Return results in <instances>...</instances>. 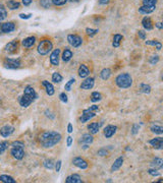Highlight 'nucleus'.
<instances>
[{"label":"nucleus","instance_id":"nucleus-23","mask_svg":"<svg viewBox=\"0 0 163 183\" xmlns=\"http://www.w3.org/2000/svg\"><path fill=\"white\" fill-rule=\"evenodd\" d=\"M16 49H18V41H12V42L8 43V44L5 46L4 50L8 52V53H13Z\"/></svg>","mask_w":163,"mask_h":183},{"label":"nucleus","instance_id":"nucleus-30","mask_svg":"<svg viewBox=\"0 0 163 183\" xmlns=\"http://www.w3.org/2000/svg\"><path fill=\"white\" fill-rule=\"evenodd\" d=\"M146 45H149V46H155L157 50H160L162 47V44L157 40H148L146 41Z\"/></svg>","mask_w":163,"mask_h":183},{"label":"nucleus","instance_id":"nucleus-12","mask_svg":"<svg viewBox=\"0 0 163 183\" xmlns=\"http://www.w3.org/2000/svg\"><path fill=\"white\" fill-rule=\"evenodd\" d=\"M14 131V127L11 126V125H5L0 129V134H1L3 137H8L10 136Z\"/></svg>","mask_w":163,"mask_h":183},{"label":"nucleus","instance_id":"nucleus-47","mask_svg":"<svg viewBox=\"0 0 163 183\" xmlns=\"http://www.w3.org/2000/svg\"><path fill=\"white\" fill-rule=\"evenodd\" d=\"M59 99H60L62 103H67V101H69V99H67V96L65 93H61V94L59 95Z\"/></svg>","mask_w":163,"mask_h":183},{"label":"nucleus","instance_id":"nucleus-32","mask_svg":"<svg viewBox=\"0 0 163 183\" xmlns=\"http://www.w3.org/2000/svg\"><path fill=\"white\" fill-rule=\"evenodd\" d=\"M151 131L155 133V134H162L163 133V127L161 126V125H152L151 126Z\"/></svg>","mask_w":163,"mask_h":183},{"label":"nucleus","instance_id":"nucleus-16","mask_svg":"<svg viewBox=\"0 0 163 183\" xmlns=\"http://www.w3.org/2000/svg\"><path fill=\"white\" fill-rule=\"evenodd\" d=\"M117 130V127L114 126V125H107L105 128H104V135L106 138H110L114 133L116 132Z\"/></svg>","mask_w":163,"mask_h":183},{"label":"nucleus","instance_id":"nucleus-60","mask_svg":"<svg viewBox=\"0 0 163 183\" xmlns=\"http://www.w3.org/2000/svg\"><path fill=\"white\" fill-rule=\"evenodd\" d=\"M0 34H2V31H1V24H0Z\"/></svg>","mask_w":163,"mask_h":183},{"label":"nucleus","instance_id":"nucleus-11","mask_svg":"<svg viewBox=\"0 0 163 183\" xmlns=\"http://www.w3.org/2000/svg\"><path fill=\"white\" fill-rule=\"evenodd\" d=\"M72 164L75 166H77L78 168L80 169H87L88 168V163H87L86 160H84L83 158L81 157H75L72 159Z\"/></svg>","mask_w":163,"mask_h":183},{"label":"nucleus","instance_id":"nucleus-19","mask_svg":"<svg viewBox=\"0 0 163 183\" xmlns=\"http://www.w3.org/2000/svg\"><path fill=\"white\" fill-rule=\"evenodd\" d=\"M42 84L45 87V90H46V93H47V95H49V96H53L54 95V93H55V90H54V87H53L52 84H50L47 80H43L42 81Z\"/></svg>","mask_w":163,"mask_h":183},{"label":"nucleus","instance_id":"nucleus-26","mask_svg":"<svg viewBox=\"0 0 163 183\" xmlns=\"http://www.w3.org/2000/svg\"><path fill=\"white\" fill-rule=\"evenodd\" d=\"M35 41H36L35 37H28L23 41V46L26 48H30L35 44Z\"/></svg>","mask_w":163,"mask_h":183},{"label":"nucleus","instance_id":"nucleus-18","mask_svg":"<svg viewBox=\"0 0 163 183\" xmlns=\"http://www.w3.org/2000/svg\"><path fill=\"white\" fill-rule=\"evenodd\" d=\"M89 74H90V69L86 66V65L82 64L80 68H78V76L82 78H86V77H88Z\"/></svg>","mask_w":163,"mask_h":183},{"label":"nucleus","instance_id":"nucleus-25","mask_svg":"<svg viewBox=\"0 0 163 183\" xmlns=\"http://www.w3.org/2000/svg\"><path fill=\"white\" fill-rule=\"evenodd\" d=\"M122 164H123V158L122 157H119L117 158L115 161H114L112 167H111V172H114V171H117L119 168L122 166Z\"/></svg>","mask_w":163,"mask_h":183},{"label":"nucleus","instance_id":"nucleus-43","mask_svg":"<svg viewBox=\"0 0 163 183\" xmlns=\"http://www.w3.org/2000/svg\"><path fill=\"white\" fill-rule=\"evenodd\" d=\"M52 1V3L54 5H57V6H61V5H64L69 0H51Z\"/></svg>","mask_w":163,"mask_h":183},{"label":"nucleus","instance_id":"nucleus-13","mask_svg":"<svg viewBox=\"0 0 163 183\" xmlns=\"http://www.w3.org/2000/svg\"><path fill=\"white\" fill-rule=\"evenodd\" d=\"M15 30V24L13 23H5L1 24V31L2 34H8V33H11Z\"/></svg>","mask_w":163,"mask_h":183},{"label":"nucleus","instance_id":"nucleus-3","mask_svg":"<svg viewBox=\"0 0 163 183\" xmlns=\"http://www.w3.org/2000/svg\"><path fill=\"white\" fill-rule=\"evenodd\" d=\"M115 84L120 89H129L133 84V78L129 73H120L119 75L116 76Z\"/></svg>","mask_w":163,"mask_h":183},{"label":"nucleus","instance_id":"nucleus-50","mask_svg":"<svg viewBox=\"0 0 163 183\" xmlns=\"http://www.w3.org/2000/svg\"><path fill=\"white\" fill-rule=\"evenodd\" d=\"M139 129H140V126H139L138 124H134L133 125V129H132V133L134 135H136L139 131Z\"/></svg>","mask_w":163,"mask_h":183},{"label":"nucleus","instance_id":"nucleus-41","mask_svg":"<svg viewBox=\"0 0 163 183\" xmlns=\"http://www.w3.org/2000/svg\"><path fill=\"white\" fill-rule=\"evenodd\" d=\"M7 147H8L7 141H2V143H0V154H3V153L7 150Z\"/></svg>","mask_w":163,"mask_h":183},{"label":"nucleus","instance_id":"nucleus-28","mask_svg":"<svg viewBox=\"0 0 163 183\" xmlns=\"http://www.w3.org/2000/svg\"><path fill=\"white\" fill-rule=\"evenodd\" d=\"M21 6V3L15 0H9L7 1V7L9 8L10 10H14V9H18Z\"/></svg>","mask_w":163,"mask_h":183},{"label":"nucleus","instance_id":"nucleus-39","mask_svg":"<svg viewBox=\"0 0 163 183\" xmlns=\"http://www.w3.org/2000/svg\"><path fill=\"white\" fill-rule=\"evenodd\" d=\"M157 0H143V5L146 6H156Z\"/></svg>","mask_w":163,"mask_h":183},{"label":"nucleus","instance_id":"nucleus-44","mask_svg":"<svg viewBox=\"0 0 163 183\" xmlns=\"http://www.w3.org/2000/svg\"><path fill=\"white\" fill-rule=\"evenodd\" d=\"M159 61V56L158 55H155V56H152L150 59H149V62L152 64V65H155L156 63H158Z\"/></svg>","mask_w":163,"mask_h":183},{"label":"nucleus","instance_id":"nucleus-21","mask_svg":"<svg viewBox=\"0 0 163 183\" xmlns=\"http://www.w3.org/2000/svg\"><path fill=\"white\" fill-rule=\"evenodd\" d=\"M65 182L66 183H82L83 180H82L81 176L78 175V174H72V175L69 176L66 179H65Z\"/></svg>","mask_w":163,"mask_h":183},{"label":"nucleus","instance_id":"nucleus-40","mask_svg":"<svg viewBox=\"0 0 163 183\" xmlns=\"http://www.w3.org/2000/svg\"><path fill=\"white\" fill-rule=\"evenodd\" d=\"M75 78H72V80H69V81H67V83L65 84V86H64L65 91H70V90H72V86L75 84Z\"/></svg>","mask_w":163,"mask_h":183},{"label":"nucleus","instance_id":"nucleus-35","mask_svg":"<svg viewBox=\"0 0 163 183\" xmlns=\"http://www.w3.org/2000/svg\"><path fill=\"white\" fill-rule=\"evenodd\" d=\"M7 16V11H6V8L4 7V5L0 4V21H4Z\"/></svg>","mask_w":163,"mask_h":183},{"label":"nucleus","instance_id":"nucleus-52","mask_svg":"<svg viewBox=\"0 0 163 183\" xmlns=\"http://www.w3.org/2000/svg\"><path fill=\"white\" fill-rule=\"evenodd\" d=\"M61 161H57V163H56V165H55V170H56V172H59L60 171V169H61Z\"/></svg>","mask_w":163,"mask_h":183},{"label":"nucleus","instance_id":"nucleus-24","mask_svg":"<svg viewBox=\"0 0 163 183\" xmlns=\"http://www.w3.org/2000/svg\"><path fill=\"white\" fill-rule=\"evenodd\" d=\"M99 128L100 123H98V122H93V123L88 125V129L91 134H96V133L99 132Z\"/></svg>","mask_w":163,"mask_h":183},{"label":"nucleus","instance_id":"nucleus-17","mask_svg":"<svg viewBox=\"0 0 163 183\" xmlns=\"http://www.w3.org/2000/svg\"><path fill=\"white\" fill-rule=\"evenodd\" d=\"M142 24H143V28L147 30V31H151V30H153V24H152V21L149 16H145V17L143 18Z\"/></svg>","mask_w":163,"mask_h":183},{"label":"nucleus","instance_id":"nucleus-56","mask_svg":"<svg viewBox=\"0 0 163 183\" xmlns=\"http://www.w3.org/2000/svg\"><path fill=\"white\" fill-rule=\"evenodd\" d=\"M99 3L101 5H106L109 3V0H99Z\"/></svg>","mask_w":163,"mask_h":183},{"label":"nucleus","instance_id":"nucleus-37","mask_svg":"<svg viewBox=\"0 0 163 183\" xmlns=\"http://www.w3.org/2000/svg\"><path fill=\"white\" fill-rule=\"evenodd\" d=\"M52 81L55 84H59L60 81H62V76L60 75V73L54 72L52 74Z\"/></svg>","mask_w":163,"mask_h":183},{"label":"nucleus","instance_id":"nucleus-22","mask_svg":"<svg viewBox=\"0 0 163 183\" xmlns=\"http://www.w3.org/2000/svg\"><path fill=\"white\" fill-rule=\"evenodd\" d=\"M151 166L153 169L160 170V169L163 167V160L161 158H155V159L151 162Z\"/></svg>","mask_w":163,"mask_h":183},{"label":"nucleus","instance_id":"nucleus-53","mask_svg":"<svg viewBox=\"0 0 163 183\" xmlns=\"http://www.w3.org/2000/svg\"><path fill=\"white\" fill-rule=\"evenodd\" d=\"M138 35H139V37H140L141 39H143V40L146 39V34H145V32H144V31H139Z\"/></svg>","mask_w":163,"mask_h":183},{"label":"nucleus","instance_id":"nucleus-42","mask_svg":"<svg viewBox=\"0 0 163 183\" xmlns=\"http://www.w3.org/2000/svg\"><path fill=\"white\" fill-rule=\"evenodd\" d=\"M86 33H87V35H88V36L93 37V36H95V35H96L97 33H98V30H94V29H91V28H87L86 29Z\"/></svg>","mask_w":163,"mask_h":183},{"label":"nucleus","instance_id":"nucleus-34","mask_svg":"<svg viewBox=\"0 0 163 183\" xmlns=\"http://www.w3.org/2000/svg\"><path fill=\"white\" fill-rule=\"evenodd\" d=\"M140 92L144 94H149L151 92V87L147 84H140Z\"/></svg>","mask_w":163,"mask_h":183},{"label":"nucleus","instance_id":"nucleus-57","mask_svg":"<svg viewBox=\"0 0 163 183\" xmlns=\"http://www.w3.org/2000/svg\"><path fill=\"white\" fill-rule=\"evenodd\" d=\"M67 131H69V133H72L73 130H72V123H69V125H67Z\"/></svg>","mask_w":163,"mask_h":183},{"label":"nucleus","instance_id":"nucleus-14","mask_svg":"<svg viewBox=\"0 0 163 183\" xmlns=\"http://www.w3.org/2000/svg\"><path fill=\"white\" fill-rule=\"evenodd\" d=\"M94 84H95L94 78L93 77H88L81 84V89L82 90H91L94 87Z\"/></svg>","mask_w":163,"mask_h":183},{"label":"nucleus","instance_id":"nucleus-59","mask_svg":"<svg viewBox=\"0 0 163 183\" xmlns=\"http://www.w3.org/2000/svg\"><path fill=\"white\" fill-rule=\"evenodd\" d=\"M155 26H156L157 28H158L159 30H161V29L163 28V26H162V23H157L156 24H155Z\"/></svg>","mask_w":163,"mask_h":183},{"label":"nucleus","instance_id":"nucleus-2","mask_svg":"<svg viewBox=\"0 0 163 183\" xmlns=\"http://www.w3.org/2000/svg\"><path fill=\"white\" fill-rule=\"evenodd\" d=\"M37 98H38V95L36 91L34 90V88L31 86H27L26 88H24V95L18 98V103H20L21 107L27 108L29 107Z\"/></svg>","mask_w":163,"mask_h":183},{"label":"nucleus","instance_id":"nucleus-6","mask_svg":"<svg viewBox=\"0 0 163 183\" xmlns=\"http://www.w3.org/2000/svg\"><path fill=\"white\" fill-rule=\"evenodd\" d=\"M4 66L8 68V69H16L21 66V61L20 59H12V58H7L4 61Z\"/></svg>","mask_w":163,"mask_h":183},{"label":"nucleus","instance_id":"nucleus-20","mask_svg":"<svg viewBox=\"0 0 163 183\" xmlns=\"http://www.w3.org/2000/svg\"><path fill=\"white\" fill-rule=\"evenodd\" d=\"M156 9V6H146V5H142L139 8V12L142 14H150Z\"/></svg>","mask_w":163,"mask_h":183},{"label":"nucleus","instance_id":"nucleus-29","mask_svg":"<svg viewBox=\"0 0 163 183\" xmlns=\"http://www.w3.org/2000/svg\"><path fill=\"white\" fill-rule=\"evenodd\" d=\"M110 75H111V70L109 68H104V69H102L101 72H100V77L104 80H108V78L110 77Z\"/></svg>","mask_w":163,"mask_h":183},{"label":"nucleus","instance_id":"nucleus-10","mask_svg":"<svg viewBox=\"0 0 163 183\" xmlns=\"http://www.w3.org/2000/svg\"><path fill=\"white\" fill-rule=\"evenodd\" d=\"M59 54H60V49H55L50 54V62L53 66H58L59 65Z\"/></svg>","mask_w":163,"mask_h":183},{"label":"nucleus","instance_id":"nucleus-27","mask_svg":"<svg viewBox=\"0 0 163 183\" xmlns=\"http://www.w3.org/2000/svg\"><path fill=\"white\" fill-rule=\"evenodd\" d=\"M72 58V52L69 50V49H65L63 51V53H62V60H63L64 62H69L70 61V59Z\"/></svg>","mask_w":163,"mask_h":183},{"label":"nucleus","instance_id":"nucleus-49","mask_svg":"<svg viewBox=\"0 0 163 183\" xmlns=\"http://www.w3.org/2000/svg\"><path fill=\"white\" fill-rule=\"evenodd\" d=\"M107 154H108V152L106 151L105 149H101V150H99V151H98V153H97V155H98V156H100V157H104V156H107Z\"/></svg>","mask_w":163,"mask_h":183},{"label":"nucleus","instance_id":"nucleus-33","mask_svg":"<svg viewBox=\"0 0 163 183\" xmlns=\"http://www.w3.org/2000/svg\"><path fill=\"white\" fill-rule=\"evenodd\" d=\"M0 181L4 183H15V180L13 179L11 176H8V175H1L0 176Z\"/></svg>","mask_w":163,"mask_h":183},{"label":"nucleus","instance_id":"nucleus-7","mask_svg":"<svg viewBox=\"0 0 163 183\" xmlns=\"http://www.w3.org/2000/svg\"><path fill=\"white\" fill-rule=\"evenodd\" d=\"M67 41H69V44L75 48L80 47L82 43H83V39H82L80 36H78V35H69V36H67Z\"/></svg>","mask_w":163,"mask_h":183},{"label":"nucleus","instance_id":"nucleus-8","mask_svg":"<svg viewBox=\"0 0 163 183\" xmlns=\"http://www.w3.org/2000/svg\"><path fill=\"white\" fill-rule=\"evenodd\" d=\"M10 154L14 159L16 160H21L24 157V147H11Z\"/></svg>","mask_w":163,"mask_h":183},{"label":"nucleus","instance_id":"nucleus-48","mask_svg":"<svg viewBox=\"0 0 163 183\" xmlns=\"http://www.w3.org/2000/svg\"><path fill=\"white\" fill-rule=\"evenodd\" d=\"M148 173L152 176H159L160 175L158 170H156V169H150V170H148Z\"/></svg>","mask_w":163,"mask_h":183},{"label":"nucleus","instance_id":"nucleus-58","mask_svg":"<svg viewBox=\"0 0 163 183\" xmlns=\"http://www.w3.org/2000/svg\"><path fill=\"white\" fill-rule=\"evenodd\" d=\"M45 113H46V116H47V117H50V118H51V119H54V117H55V116H54V115H50V114H51V113H50V112H49L48 110H47V111H46V112H45Z\"/></svg>","mask_w":163,"mask_h":183},{"label":"nucleus","instance_id":"nucleus-46","mask_svg":"<svg viewBox=\"0 0 163 183\" xmlns=\"http://www.w3.org/2000/svg\"><path fill=\"white\" fill-rule=\"evenodd\" d=\"M41 5L44 8H49L51 5V1L50 0H41Z\"/></svg>","mask_w":163,"mask_h":183},{"label":"nucleus","instance_id":"nucleus-9","mask_svg":"<svg viewBox=\"0 0 163 183\" xmlns=\"http://www.w3.org/2000/svg\"><path fill=\"white\" fill-rule=\"evenodd\" d=\"M95 115H96L95 112L90 111L89 109H85V110L83 111V114H82L80 120H81L82 123H85V122L89 121L90 119H92L93 117H95Z\"/></svg>","mask_w":163,"mask_h":183},{"label":"nucleus","instance_id":"nucleus-31","mask_svg":"<svg viewBox=\"0 0 163 183\" xmlns=\"http://www.w3.org/2000/svg\"><path fill=\"white\" fill-rule=\"evenodd\" d=\"M121 41H122V36H121V35H119V34L114 35V37H113V43H112L113 47H115V48L119 47V45H120V42H121Z\"/></svg>","mask_w":163,"mask_h":183},{"label":"nucleus","instance_id":"nucleus-36","mask_svg":"<svg viewBox=\"0 0 163 183\" xmlns=\"http://www.w3.org/2000/svg\"><path fill=\"white\" fill-rule=\"evenodd\" d=\"M102 99V95L100 94V93L98 92H93L91 95V101L92 102H98V101H100Z\"/></svg>","mask_w":163,"mask_h":183},{"label":"nucleus","instance_id":"nucleus-54","mask_svg":"<svg viewBox=\"0 0 163 183\" xmlns=\"http://www.w3.org/2000/svg\"><path fill=\"white\" fill-rule=\"evenodd\" d=\"M72 136H69V137H67V141H66L67 147H70L72 146Z\"/></svg>","mask_w":163,"mask_h":183},{"label":"nucleus","instance_id":"nucleus-4","mask_svg":"<svg viewBox=\"0 0 163 183\" xmlns=\"http://www.w3.org/2000/svg\"><path fill=\"white\" fill-rule=\"evenodd\" d=\"M52 48H53V44L50 40H43L39 43L37 50L41 55H46V54H48L49 52L52 50Z\"/></svg>","mask_w":163,"mask_h":183},{"label":"nucleus","instance_id":"nucleus-55","mask_svg":"<svg viewBox=\"0 0 163 183\" xmlns=\"http://www.w3.org/2000/svg\"><path fill=\"white\" fill-rule=\"evenodd\" d=\"M31 3H32V0H23V4L24 6H28V5H30Z\"/></svg>","mask_w":163,"mask_h":183},{"label":"nucleus","instance_id":"nucleus-45","mask_svg":"<svg viewBox=\"0 0 163 183\" xmlns=\"http://www.w3.org/2000/svg\"><path fill=\"white\" fill-rule=\"evenodd\" d=\"M11 147H24V144L23 141H20V140H16V141H13L11 144Z\"/></svg>","mask_w":163,"mask_h":183},{"label":"nucleus","instance_id":"nucleus-38","mask_svg":"<svg viewBox=\"0 0 163 183\" xmlns=\"http://www.w3.org/2000/svg\"><path fill=\"white\" fill-rule=\"evenodd\" d=\"M44 167L46 169H49V170H51V169L54 168V162L53 160L49 159V160H45L44 161Z\"/></svg>","mask_w":163,"mask_h":183},{"label":"nucleus","instance_id":"nucleus-5","mask_svg":"<svg viewBox=\"0 0 163 183\" xmlns=\"http://www.w3.org/2000/svg\"><path fill=\"white\" fill-rule=\"evenodd\" d=\"M93 136L92 134H89V133H86V134H83L80 138V144H82V147L83 149H88L89 146L93 143Z\"/></svg>","mask_w":163,"mask_h":183},{"label":"nucleus","instance_id":"nucleus-1","mask_svg":"<svg viewBox=\"0 0 163 183\" xmlns=\"http://www.w3.org/2000/svg\"><path fill=\"white\" fill-rule=\"evenodd\" d=\"M40 144L43 147H52L61 140V134L57 131H45L39 137Z\"/></svg>","mask_w":163,"mask_h":183},{"label":"nucleus","instance_id":"nucleus-51","mask_svg":"<svg viewBox=\"0 0 163 183\" xmlns=\"http://www.w3.org/2000/svg\"><path fill=\"white\" fill-rule=\"evenodd\" d=\"M18 16H20L21 20H29V18H31L32 13H29V14H24V13H21V14L18 15Z\"/></svg>","mask_w":163,"mask_h":183},{"label":"nucleus","instance_id":"nucleus-15","mask_svg":"<svg viewBox=\"0 0 163 183\" xmlns=\"http://www.w3.org/2000/svg\"><path fill=\"white\" fill-rule=\"evenodd\" d=\"M149 144H151L154 149L156 150H162L163 147V138L162 137H155L153 139H151L149 141Z\"/></svg>","mask_w":163,"mask_h":183}]
</instances>
